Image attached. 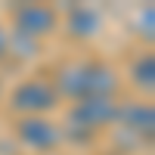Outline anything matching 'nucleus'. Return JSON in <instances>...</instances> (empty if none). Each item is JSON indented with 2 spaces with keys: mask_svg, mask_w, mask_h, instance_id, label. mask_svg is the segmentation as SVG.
<instances>
[{
  "mask_svg": "<svg viewBox=\"0 0 155 155\" xmlns=\"http://www.w3.org/2000/svg\"><path fill=\"white\" fill-rule=\"evenodd\" d=\"M134 81L140 84V87H152V81H155V59L146 53V56H140L137 62H134Z\"/></svg>",
  "mask_w": 155,
  "mask_h": 155,
  "instance_id": "nucleus-8",
  "label": "nucleus"
},
{
  "mask_svg": "<svg viewBox=\"0 0 155 155\" xmlns=\"http://www.w3.org/2000/svg\"><path fill=\"white\" fill-rule=\"evenodd\" d=\"M99 31V12L90 6H74L68 12V34L74 37H93Z\"/></svg>",
  "mask_w": 155,
  "mask_h": 155,
  "instance_id": "nucleus-7",
  "label": "nucleus"
},
{
  "mask_svg": "<svg viewBox=\"0 0 155 155\" xmlns=\"http://www.w3.org/2000/svg\"><path fill=\"white\" fill-rule=\"evenodd\" d=\"M118 121L127 127V130L152 134V127H155V115H152V106L130 102V106H121V109H118Z\"/></svg>",
  "mask_w": 155,
  "mask_h": 155,
  "instance_id": "nucleus-6",
  "label": "nucleus"
},
{
  "mask_svg": "<svg viewBox=\"0 0 155 155\" xmlns=\"http://www.w3.org/2000/svg\"><path fill=\"white\" fill-rule=\"evenodd\" d=\"M9 102H12V109H16V112H25L28 118H41V112L56 109L59 93H56L53 84L34 78V81H25V84H19L16 90H12Z\"/></svg>",
  "mask_w": 155,
  "mask_h": 155,
  "instance_id": "nucleus-2",
  "label": "nucleus"
},
{
  "mask_svg": "<svg viewBox=\"0 0 155 155\" xmlns=\"http://www.w3.org/2000/svg\"><path fill=\"white\" fill-rule=\"evenodd\" d=\"M16 134L34 152H50V149L59 146V127L50 124L47 118H22L16 124Z\"/></svg>",
  "mask_w": 155,
  "mask_h": 155,
  "instance_id": "nucleus-5",
  "label": "nucleus"
},
{
  "mask_svg": "<svg viewBox=\"0 0 155 155\" xmlns=\"http://www.w3.org/2000/svg\"><path fill=\"white\" fill-rule=\"evenodd\" d=\"M6 47H9V37L3 34V28H0V56H3V53H6Z\"/></svg>",
  "mask_w": 155,
  "mask_h": 155,
  "instance_id": "nucleus-9",
  "label": "nucleus"
},
{
  "mask_svg": "<svg viewBox=\"0 0 155 155\" xmlns=\"http://www.w3.org/2000/svg\"><path fill=\"white\" fill-rule=\"evenodd\" d=\"M118 87V78L102 62H74L59 71V90L71 99H102L112 96ZM56 90V93H59Z\"/></svg>",
  "mask_w": 155,
  "mask_h": 155,
  "instance_id": "nucleus-1",
  "label": "nucleus"
},
{
  "mask_svg": "<svg viewBox=\"0 0 155 155\" xmlns=\"http://www.w3.org/2000/svg\"><path fill=\"white\" fill-rule=\"evenodd\" d=\"M118 102H112V96H102V99H81L78 106L71 109V124L84 134H93L96 127H106L112 121H118Z\"/></svg>",
  "mask_w": 155,
  "mask_h": 155,
  "instance_id": "nucleus-3",
  "label": "nucleus"
},
{
  "mask_svg": "<svg viewBox=\"0 0 155 155\" xmlns=\"http://www.w3.org/2000/svg\"><path fill=\"white\" fill-rule=\"evenodd\" d=\"M12 25H16L19 37H28V41H37L56 28V9H50L44 3H25L12 12Z\"/></svg>",
  "mask_w": 155,
  "mask_h": 155,
  "instance_id": "nucleus-4",
  "label": "nucleus"
},
{
  "mask_svg": "<svg viewBox=\"0 0 155 155\" xmlns=\"http://www.w3.org/2000/svg\"><path fill=\"white\" fill-rule=\"evenodd\" d=\"M112 155H121V152H112Z\"/></svg>",
  "mask_w": 155,
  "mask_h": 155,
  "instance_id": "nucleus-10",
  "label": "nucleus"
}]
</instances>
